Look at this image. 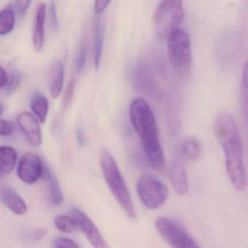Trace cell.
<instances>
[{"mask_svg":"<svg viewBox=\"0 0 248 248\" xmlns=\"http://www.w3.org/2000/svg\"><path fill=\"white\" fill-rule=\"evenodd\" d=\"M213 131L225 155L226 172L233 186L242 191L247 186V175L243 161V148L240 133L233 116L221 111L216 116Z\"/></svg>","mask_w":248,"mask_h":248,"instance_id":"obj_1","label":"cell"},{"mask_svg":"<svg viewBox=\"0 0 248 248\" xmlns=\"http://www.w3.org/2000/svg\"><path fill=\"white\" fill-rule=\"evenodd\" d=\"M130 121L141 140L145 156L154 169L165 168V158L153 110L143 98L133 100L129 109Z\"/></svg>","mask_w":248,"mask_h":248,"instance_id":"obj_2","label":"cell"},{"mask_svg":"<svg viewBox=\"0 0 248 248\" xmlns=\"http://www.w3.org/2000/svg\"><path fill=\"white\" fill-rule=\"evenodd\" d=\"M100 162L104 180L111 194L124 213L132 219L136 218V210L128 187L115 159L107 149L101 153Z\"/></svg>","mask_w":248,"mask_h":248,"instance_id":"obj_3","label":"cell"},{"mask_svg":"<svg viewBox=\"0 0 248 248\" xmlns=\"http://www.w3.org/2000/svg\"><path fill=\"white\" fill-rule=\"evenodd\" d=\"M182 1L165 0L160 2L154 15V24L161 38L168 39L174 31L180 30L184 21Z\"/></svg>","mask_w":248,"mask_h":248,"instance_id":"obj_4","label":"cell"},{"mask_svg":"<svg viewBox=\"0 0 248 248\" xmlns=\"http://www.w3.org/2000/svg\"><path fill=\"white\" fill-rule=\"evenodd\" d=\"M168 60L172 67L181 74H186L192 63L191 39L185 30L180 29L167 39Z\"/></svg>","mask_w":248,"mask_h":248,"instance_id":"obj_5","label":"cell"},{"mask_svg":"<svg viewBox=\"0 0 248 248\" xmlns=\"http://www.w3.org/2000/svg\"><path fill=\"white\" fill-rule=\"evenodd\" d=\"M137 194L143 205L151 210L160 207L169 195L168 187L152 174H143L136 184Z\"/></svg>","mask_w":248,"mask_h":248,"instance_id":"obj_6","label":"cell"},{"mask_svg":"<svg viewBox=\"0 0 248 248\" xmlns=\"http://www.w3.org/2000/svg\"><path fill=\"white\" fill-rule=\"evenodd\" d=\"M155 226L158 233L172 248H201L189 233L172 219L158 217Z\"/></svg>","mask_w":248,"mask_h":248,"instance_id":"obj_7","label":"cell"},{"mask_svg":"<svg viewBox=\"0 0 248 248\" xmlns=\"http://www.w3.org/2000/svg\"><path fill=\"white\" fill-rule=\"evenodd\" d=\"M70 215L75 219L78 227L83 232L93 248H109L99 229L83 211L78 207H72Z\"/></svg>","mask_w":248,"mask_h":248,"instance_id":"obj_8","label":"cell"},{"mask_svg":"<svg viewBox=\"0 0 248 248\" xmlns=\"http://www.w3.org/2000/svg\"><path fill=\"white\" fill-rule=\"evenodd\" d=\"M45 164L38 155L26 153L21 156L17 168V175L27 184H34L43 178Z\"/></svg>","mask_w":248,"mask_h":248,"instance_id":"obj_9","label":"cell"},{"mask_svg":"<svg viewBox=\"0 0 248 248\" xmlns=\"http://www.w3.org/2000/svg\"><path fill=\"white\" fill-rule=\"evenodd\" d=\"M18 124L30 144L36 147L41 146L43 138L40 124L32 114L21 113L18 116Z\"/></svg>","mask_w":248,"mask_h":248,"instance_id":"obj_10","label":"cell"},{"mask_svg":"<svg viewBox=\"0 0 248 248\" xmlns=\"http://www.w3.org/2000/svg\"><path fill=\"white\" fill-rule=\"evenodd\" d=\"M1 200L7 208L14 214L23 216L27 212V204L24 199L16 192L15 189L9 186L2 188L1 191Z\"/></svg>","mask_w":248,"mask_h":248,"instance_id":"obj_11","label":"cell"},{"mask_svg":"<svg viewBox=\"0 0 248 248\" xmlns=\"http://www.w3.org/2000/svg\"><path fill=\"white\" fill-rule=\"evenodd\" d=\"M46 5L41 2L39 3L34 16V29H33V45L37 51H40L45 44V22H46Z\"/></svg>","mask_w":248,"mask_h":248,"instance_id":"obj_12","label":"cell"},{"mask_svg":"<svg viewBox=\"0 0 248 248\" xmlns=\"http://www.w3.org/2000/svg\"><path fill=\"white\" fill-rule=\"evenodd\" d=\"M171 184L176 194L185 195L188 191V179L186 171L180 161L175 160L170 171Z\"/></svg>","mask_w":248,"mask_h":248,"instance_id":"obj_13","label":"cell"},{"mask_svg":"<svg viewBox=\"0 0 248 248\" xmlns=\"http://www.w3.org/2000/svg\"><path fill=\"white\" fill-rule=\"evenodd\" d=\"M105 27L101 16H97L94 21L93 27V61L95 68L98 69L101 64L104 50Z\"/></svg>","mask_w":248,"mask_h":248,"instance_id":"obj_14","label":"cell"},{"mask_svg":"<svg viewBox=\"0 0 248 248\" xmlns=\"http://www.w3.org/2000/svg\"><path fill=\"white\" fill-rule=\"evenodd\" d=\"M43 178L47 184V192L50 202L55 206L61 205L63 202V191L56 175L46 165Z\"/></svg>","mask_w":248,"mask_h":248,"instance_id":"obj_15","label":"cell"},{"mask_svg":"<svg viewBox=\"0 0 248 248\" xmlns=\"http://www.w3.org/2000/svg\"><path fill=\"white\" fill-rule=\"evenodd\" d=\"M64 82V67L61 62H53L49 71V90L53 98L59 96Z\"/></svg>","mask_w":248,"mask_h":248,"instance_id":"obj_16","label":"cell"},{"mask_svg":"<svg viewBox=\"0 0 248 248\" xmlns=\"http://www.w3.org/2000/svg\"><path fill=\"white\" fill-rule=\"evenodd\" d=\"M16 151L8 146L0 148V173L1 175H8L14 170L17 162Z\"/></svg>","mask_w":248,"mask_h":248,"instance_id":"obj_17","label":"cell"},{"mask_svg":"<svg viewBox=\"0 0 248 248\" xmlns=\"http://www.w3.org/2000/svg\"><path fill=\"white\" fill-rule=\"evenodd\" d=\"M201 150L200 141L194 137L186 138L181 142L180 147L181 156L191 162L198 160L201 155Z\"/></svg>","mask_w":248,"mask_h":248,"instance_id":"obj_18","label":"cell"},{"mask_svg":"<svg viewBox=\"0 0 248 248\" xmlns=\"http://www.w3.org/2000/svg\"><path fill=\"white\" fill-rule=\"evenodd\" d=\"M30 107L39 120L44 123L49 111V101L44 94L40 92L34 93L31 97Z\"/></svg>","mask_w":248,"mask_h":248,"instance_id":"obj_19","label":"cell"},{"mask_svg":"<svg viewBox=\"0 0 248 248\" xmlns=\"http://www.w3.org/2000/svg\"><path fill=\"white\" fill-rule=\"evenodd\" d=\"M16 12L14 7L8 6L0 13V34H10L15 27Z\"/></svg>","mask_w":248,"mask_h":248,"instance_id":"obj_20","label":"cell"},{"mask_svg":"<svg viewBox=\"0 0 248 248\" xmlns=\"http://www.w3.org/2000/svg\"><path fill=\"white\" fill-rule=\"evenodd\" d=\"M240 100L242 114L247 123H248V61L245 63L242 70Z\"/></svg>","mask_w":248,"mask_h":248,"instance_id":"obj_21","label":"cell"},{"mask_svg":"<svg viewBox=\"0 0 248 248\" xmlns=\"http://www.w3.org/2000/svg\"><path fill=\"white\" fill-rule=\"evenodd\" d=\"M54 225L58 230L66 233H72L78 228L73 217L66 215L58 216L55 218Z\"/></svg>","mask_w":248,"mask_h":248,"instance_id":"obj_22","label":"cell"},{"mask_svg":"<svg viewBox=\"0 0 248 248\" xmlns=\"http://www.w3.org/2000/svg\"><path fill=\"white\" fill-rule=\"evenodd\" d=\"M21 82V75L19 71L17 69H12L9 72V81L8 85L4 89L1 90V91L5 95H11L18 89Z\"/></svg>","mask_w":248,"mask_h":248,"instance_id":"obj_23","label":"cell"},{"mask_svg":"<svg viewBox=\"0 0 248 248\" xmlns=\"http://www.w3.org/2000/svg\"><path fill=\"white\" fill-rule=\"evenodd\" d=\"M53 248H81L79 244L70 238L56 237L53 240Z\"/></svg>","mask_w":248,"mask_h":248,"instance_id":"obj_24","label":"cell"},{"mask_svg":"<svg viewBox=\"0 0 248 248\" xmlns=\"http://www.w3.org/2000/svg\"><path fill=\"white\" fill-rule=\"evenodd\" d=\"M75 89V81L72 79L68 83L67 86H66V89H65L64 94H63V107L65 109L69 108V106L72 104Z\"/></svg>","mask_w":248,"mask_h":248,"instance_id":"obj_25","label":"cell"},{"mask_svg":"<svg viewBox=\"0 0 248 248\" xmlns=\"http://www.w3.org/2000/svg\"><path fill=\"white\" fill-rule=\"evenodd\" d=\"M31 1L29 0H20L14 2V8L15 12L20 18H23L25 16L26 13L30 8L31 5Z\"/></svg>","mask_w":248,"mask_h":248,"instance_id":"obj_26","label":"cell"},{"mask_svg":"<svg viewBox=\"0 0 248 248\" xmlns=\"http://www.w3.org/2000/svg\"><path fill=\"white\" fill-rule=\"evenodd\" d=\"M87 60V50L85 45H82L79 49L76 61V69L78 73H80L83 70Z\"/></svg>","mask_w":248,"mask_h":248,"instance_id":"obj_27","label":"cell"},{"mask_svg":"<svg viewBox=\"0 0 248 248\" xmlns=\"http://www.w3.org/2000/svg\"><path fill=\"white\" fill-rule=\"evenodd\" d=\"M15 130V126L14 123L9 120H1V125H0V134L3 137H8L14 133Z\"/></svg>","mask_w":248,"mask_h":248,"instance_id":"obj_28","label":"cell"},{"mask_svg":"<svg viewBox=\"0 0 248 248\" xmlns=\"http://www.w3.org/2000/svg\"><path fill=\"white\" fill-rule=\"evenodd\" d=\"M50 16L52 27H53L54 31H57L58 29H59V19H58L57 11H56V6H55L53 2H50Z\"/></svg>","mask_w":248,"mask_h":248,"instance_id":"obj_29","label":"cell"},{"mask_svg":"<svg viewBox=\"0 0 248 248\" xmlns=\"http://www.w3.org/2000/svg\"><path fill=\"white\" fill-rule=\"evenodd\" d=\"M111 3V1H105V0H97L94 4V10L97 16H101L104 11L107 9L108 5Z\"/></svg>","mask_w":248,"mask_h":248,"instance_id":"obj_30","label":"cell"},{"mask_svg":"<svg viewBox=\"0 0 248 248\" xmlns=\"http://www.w3.org/2000/svg\"><path fill=\"white\" fill-rule=\"evenodd\" d=\"M47 233V229H45V228H40V229L33 231V232L30 233V236L31 240L40 241L42 240V239L46 236Z\"/></svg>","mask_w":248,"mask_h":248,"instance_id":"obj_31","label":"cell"},{"mask_svg":"<svg viewBox=\"0 0 248 248\" xmlns=\"http://www.w3.org/2000/svg\"><path fill=\"white\" fill-rule=\"evenodd\" d=\"M9 81V73L7 72L4 68H0V88L1 90L4 89L8 85Z\"/></svg>","mask_w":248,"mask_h":248,"instance_id":"obj_32","label":"cell"},{"mask_svg":"<svg viewBox=\"0 0 248 248\" xmlns=\"http://www.w3.org/2000/svg\"><path fill=\"white\" fill-rule=\"evenodd\" d=\"M77 140H78V144L80 146H82L85 143V137H84L83 133L82 130H77Z\"/></svg>","mask_w":248,"mask_h":248,"instance_id":"obj_33","label":"cell"}]
</instances>
